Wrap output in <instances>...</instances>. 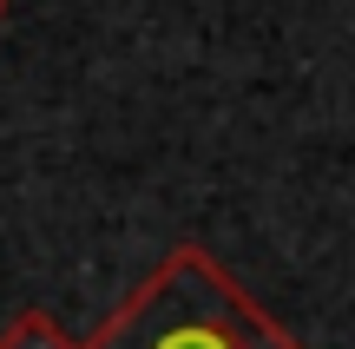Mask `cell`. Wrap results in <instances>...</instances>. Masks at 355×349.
<instances>
[{
  "label": "cell",
  "instance_id": "3957f363",
  "mask_svg": "<svg viewBox=\"0 0 355 349\" xmlns=\"http://www.w3.org/2000/svg\"><path fill=\"white\" fill-rule=\"evenodd\" d=\"M0 20H7V0H0Z\"/></svg>",
  "mask_w": 355,
  "mask_h": 349
},
{
  "label": "cell",
  "instance_id": "6da1fadb",
  "mask_svg": "<svg viewBox=\"0 0 355 349\" xmlns=\"http://www.w3.org/2000/svg\"><path fill=\"white\" fill-rule=\"evenodd\" d=\"M79 349H303L204 244H178Z\"/></svg>",
  "mask_w": 355,
  "mask_h": 349
},
{
  "label": "cell",
  "instance_id": "7a4b0ae2",
  "mask_svg": "<svg viewBox=\"0 0 355 349\" xmlns=\"http://www.w3.org/2000/svg\"><path fill=\"white\" fill-rule=\"evenodd\" d=\"M0 349H79L66 337V323L53 310H20L7 330H0Z\"/></svg>",
  "mask_w": 355,
  "mask_h": 349
}]
</instances>
